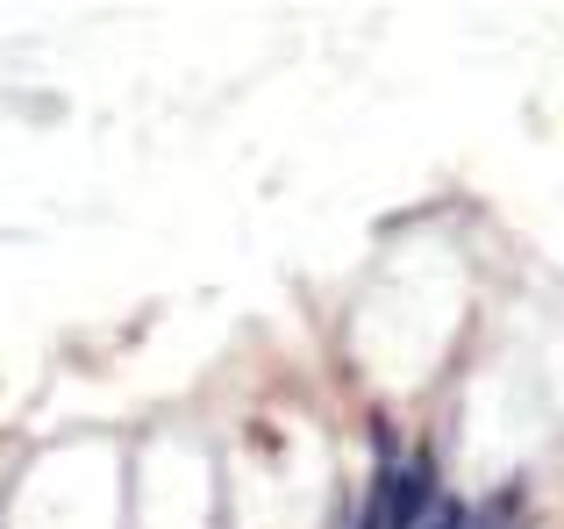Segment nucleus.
<instances>
[{
  "label": "nucleus",
  "instance_id": "nucleus-1",
  "mask_svg": "<svg viewBox=\"0 0 564 529\" xmlns=\"http://www.w3.org/2000/svg\"><path fill=\"white\" fill-rule=\"evenodd\" d=\"M429 516H436V451H414L393 479V516H386V529H429Z\"/></svg>",
  "mask_w": 564,
  "mask_h": 529
},
{
  "label": "nucleus",
  "instance_id": "nucleus-2",
  "mask_svg": "<svg viewBox=\"0 0 564 529\" xmlns=\"http://www.w3.org/2000/svg\"><path fill=\"white\" fill-rule=\"evenodd\" d=\"M429 529H471V508H465V501H436V516H429Z\"/></svg>",
  "mask_w": 564,
  "mask_h": 529
}]
</instances>
